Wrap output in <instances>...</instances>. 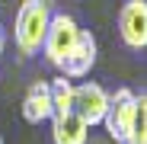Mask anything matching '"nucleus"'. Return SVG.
Returning a JSON list of instances; mask_svg holds the SVG:
<instances>
[{
  "label": "nucleus",
  "instance_id": "nucleus-1",
  "mask_svg": "<svg viewBox=\"0 0 147 144\" xmlns=\"http://www.w3.org/2000/svg\"><path fill=\"white\" fill-rule=\"evenodd\" d=\"M55 7L51 0H22L13 16V45L22 58H32L42 51V42L48 35Z\"/></svg>",
  "mask_w": 147,
  "mask_h": 144
},
{
  "label": "nucleus",
  "instance_id": "nucleus-2",
  "mask_svg": "<svg viewBox=\"0 0 147 144\" xmlns=\"http://www.w3.org/2000/svg\"><path fill=\"white\" fill-rule=\"evenodd\" d=\"M80 35H83V29H80V22L74 19V16L55 13V16H51V26H48V35H45V42H42V55H45V61L51 64V67L61 70L64 61L70 58V51L77 48Z\"/></svg>",
  "mask_w": 147,
  "mask_h": 144
},
{
  "label": "nucleus",
  "instance_id": "nucleus-3",
  "mask_svg": "<svg viewBox=\"0 0 147 144\" xmlns=\"http://www.w3.org/2000/svg\"><path fill=\"white\" fill-rule=\"evenodd\" d=\"M74 112H77L90 128L102 125L106 118V109H109V93L102 83L96 80H83V83H74Z\"/></svg>",
  "mask_w": 147,
  "mask_h": 144
},
{
  "label": "nucleus",
  "instance_id": "nucleus-4",
  "mask_svg": "<svg viewBox=\"0 0 147 144\" xmlns=\"http://www.w3.org/2000/svg\"><path fill=\"white\" fill-rule=\"evenodd\" d=\"M134 90L128 87H118L115 93H109V109L102 118V128L115 144H125L128 138V125H131V115H134Z\"/></svg>",
  "mask_w": 147,
  "mask_h": 144
},
{
  "label": "nucleus",
  "instance_id": "nucleus-5",
  "mask_svg": "<svg viewBox=\"0 0 147 144\" xmlns=\"http://www.w3.org/2000/svg\"><path fill=\"white\" fill-rule=\"evenodd\" d=\"M118 35L131 51L147 48V0H125L118 10Z\"/></svg>",
  "mask_w": 147,
  "mask_h": 144
},
{
  "label": "nucleus",
  "instance_id": "nucleus-6",
  "mask_svg": "<svg viewBox=\"0 0 147 144\" xmlns=\"http://www.w3.org/2000/svg\"><path fill=\"white\" fill-rule=\"evenodd\" d=\"M55 106H51V87L48 80H32L26 96H22V118L29 125H42V122H51Z\"/></svg>",
  "mask_w": 147,
  "mask_h": 144
},
{
  "label": "nucleus",
  "instance_id": "nucleus-7",
  "mask_svg": "<svg viewBox=\"0 0 147 144\" xmlns=\"http://www.w3.org/2000/svg\"><path fill=\"white\" fill-rule=\"evenodd\" d=\"M86 141H90V125L74 109L51 115V144H86Z\"/></svg>",
  "mask_w": 147,
  "mask_h": 144
},
{
  "label": "nucleus",
  "instance_id": "nucleus-8",
  "mask_svg": "<svg viewBox=\"0 0 147 144\" xmlns=\"http://www.w3.org/2000/svg\"><path fill=\"white\" fill-rule=\"evenodd\" d=\"M93 64H96V39L83 29V35H80L77 48H74L70 58L64 61L61 74H64V77H70V80H83V77H90Z\"/></svg>",
  "mask_w": 147,
  "mask_h": 144
},
{
  "label": "nucleus",
  "instance_id": "nucleus-9",
  "mask_svg": "<svg viewBox=\"0 0 147 144\" xmlns=\"http://www.w3.org/2000/svg\"><path fill=\"white\" fill-rule=\"evenodd\" d=\"M125 144H147V93L134 96V115H131Z\"/></svg>",
  "mask_w": 147,
  "mask_h": 144
},
{
  "label": "nucleus",
  "instance_id": "nucleus-10",
  "mask_svg": "<svg viewBox=\"0 0 147 144\" xmlns=\"http://www.w3.org/2000/svg\"><path fill=\"white\" fill-rule=\"evenodd\" d=\"M48 87H51V106H55V112H67L74 106V80L64 77V74H58V77L48 80Z\"/></svg>",
  "mask_w": 147,
  "mask_h": 144
},
{
  "label": "nucleus",
  "instance_id": "nucleus-11",
  "mask_svg": "<svg viewBox=\"0 0 147 144\" xmlns=\"http://www.w3.org/2000/svg\"><path fill=\"white\" fill-rule=\"evenodd\" d=\"M3 48H7V32L0 29V55H3Z\"/></svg>",
  "mask_w": 147,
  "mask_h": 144
},
{
  "label": "nucleus",
  "instance_id": "nucleus-12",
  "mask_svg": "<svg viewBox=\"0 0 147 144\" xmlns=\"http://www.w3.org/2000/svg\"><path fill=\"white\" fill-rule=\"evenodd\" d=\"M0 144H3V135H0Z\"/></svg>",
  "mask_w": 147,
  "mask_h": 144
}]
</instances>
